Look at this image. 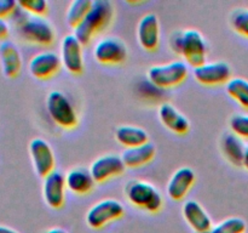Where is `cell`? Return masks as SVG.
I'll return each instance as SVG.
<instances>
[{
    "mask_svg": "<svg viewBox=\"0 0 248 233\" xmlns=\"http://www.w3.org/2000/svg\"><path fill=\"white\" fill-rule=\"evenodd\" d=\"M137 39L145 51H155L160 41V23L155 14L149 12L140 17L137 24Z\"/></svg>",
    "mask_w": 248,
    "mask_h": 233,
    "instance_id": "15",
    "label": "cell"
},
{
    "mask_svg": "<svg viewBox=\"0 0 248 233\" xmlns=\"http://www.w3.org/2000/svg\"><path fill=\"white\" fill-rule=\"evenodd\" d=\"M189 67L183 61H173L165 65L152 66L148 79L159 89H170L181 85L188 78Z\"/></svg>",
    "mask_w": 248,
    "mask_h": 233,
    "instance_id": "5",
    "label": "cell"
},
{
    "mask_svg": "<svg viewBox=\"0 0 248 233\" xmlns=\"http://www.w3.org/2000/svg\"><path fill=\"white\" fill-rule=\"evenodd\" d=\"M246 222L241 217H228L211 228L208 233H245Z\"/></svg>",
    "mask_w": 248,
    "mask_h": 233,
    "instance_id": "27",
    "label": "cell"
},
{
    "mask_svg": "<svg viewBox=\"0 0 248 233\" xmlns=\"http://www.w3.org/2000/svg\"><path fill=\"white\" fill-rule=\"evenodd\" d=\"M93 57L101 65H120L127 58V46L118 36H106L94 45Z\"/></svg>",
    "mask_w": 248,
    "mask_h": 233,
    "instance_id": "8",
    "label": "cell"
},
{
    "mask_svg": "<svg viewBox=\"0 0 248 233\" xmlns=\"http://www.w3.org/2000/svg\"><path fill=\"white\" fill-rule=\"evenodd\" d=\"M61 61L62 66L72 74L78 75L84 72V56L82 44L74 34H67L61 41Z\"/></svg>",
    "mask_w": 248,
    "mask_h": 233,
    "instance_id": "11",
    "label": "cell"
},
{
    "mask_svg": "<svg viewBox=\"0 0 248 233\" xmlns=\"http://www.w3.org/2000/svg\"><path fill=\"white\" fill-rule=\"evenodd\" d=\"M229 22L236 33L248 38V7H236L232 10Z\"/></svg>",
    "mask_w": 248,
    "mask_h": 233,
    "instance_id": "26",
    "label": "cell"
},
{
    "mask_svg": "<svg viewBox=\"0 0 248 233\" xmlns=\"http://www.w3.org/2000/svg\"><path fill=\"white\" fill-rule=\"evenodd\" d=\"M115 138L125 148L137 147L149 142V136L144 129L133 125H121L115 130Z\"/></svg>",
    "mask_w": 248,
    "mask_h": 233,
    "instance_id": "22",
    "label": "cell"
},
{
    "mask_svg": "<svg viewBox=\"0 0 248 233\" xmlns=\"http://www.w3.org/2000/svg\"><path fill=\"white\" fill-rule=\"evenodd\" d=\"M62 67L61 56L53 51H43L31 58L28 65L29 73L40 80L50 79L57 74Z\"/></svg>",
    "mask_w": 248,
    "mask_h": 233,
    "instance_id": "12",
    "label": "cell"
},
{
    "mask_svg": "<svg viewBox=\"0 0 248 233\" xmlns=\"http://www.w3.org/2000/svg\"><path fill=\"white\" fill-rule=\"evenodd\" d=\"M0 233H18L16 230L11 227H7V226L0 225Z\"/></svg>",
    "mask_w": 248,
    "mask_h": 233,
    "instance_id": "32",
    "label": "cell"
},
{
    "mask_svg": "<svg viewBox=\"0 0 248 233\" xmlns=\"http://www.w3.org/2000/svg\"><path fill=\"white\" fill-rule=\"evenodd\" d=\"M18 6L33 16H45L48 11V2L46 0H19Z\"/></svg>",
    "mask_w": 248,
    "mask_h": 233,
    "instance_id": "28",
    "label": "cell"
},
{
    "mask_svg": "<svg viewBox=\"0 0 248 233\" xmlns=\"http://www.w3.org/2000/svg\"><path fill=\"white\" fill-rule=\"evenodd\" d=\"M160 121L166 126L169 130L177 135H186L190 129V121L178 111L173 104L162 103L159 107Z\"/></svg>",
    "mask_w": 248,
    "mask_h": 233,
    "instance_id": "19",
    "label": "cell"
},
{
    "mask_svg": "<svg viewBox=\"0 0 248 233\" xmlns=\"http://www.w3.org/2000/svg\"><path fill=\"white\" fill-rule=\"evenodd\" d=\"M29 154L34 170L40 177L45 179L55 170L56 159L50 143L41 137H35L29 142Z\"/></svg>",
    "mask_w": 248,
    "mask_h": 233,
    "instance_id": "10",
    "label": "cell"
},
{
    "mask_svg": "<svg viewBox=\"0 0 248 233\" xmlns=\"http://www.w3.org/2000/svg\"><path fill=\"white\" fill-rule=\"evenodd\" d=\"M91 0H73L65 12V21L73 29L79 26L91 9Z\"/></svg>",
    "mask_w": 248,
    "mask_h": 233,
    "instance_id": "24",
    "label": "cell"
},
{
    "mask_svg": "<svg viewBox=\"0 0 248 233\" xmlns=\"http://www.w3.org/2000/svg\"><path fill=\"white\" fill-rule=\"evenodd\" d=\"M46 233H68V232L65 230H63V228L55 227V228H51V230H48Z\"/></svg>",
    "mask_w": 248,
    "mask_h": 233,
    "instance_id": "34",
    "label": "cell"
},
{
    "mask_svg": "<svg viewBox=\"0 0 248 233\" xmlns=\"http://www.w3.org/2000/svg\"><path fill=\"white\" fill-rule=\"evenodd\" d=\"M225 89L232 100L248 109V80L241 77L232 78L225 84Z\"/></svg>",
    "mask_w": 248,
    "mask_h": 233,
    "instance_id": "25",
    "label": "cell"
},
{
    "mask_svg": "<svg viewBox=\"0 0 248 233\" xmlns=\"http://www.w3.org/2000/svg\"><path fill=\"white\" fill-rule=\"evenodd\" d=\"M155 146L147 142L137 147L125 148L121 153V158L126 167H140L152 162L155 157Z\"/></svg>",
    "mask_w": 248,
    "mask_h": 233,
    "instance_id": "21",
    "label": "cell"
},
{
    "mask_svg": "<svg viewBox=\"0 0 248 233\" xmlns=\"http://www.w3.org/2000/svg\"><path fill=\"white\" fill-rule=\"evenodd\" d=\"M242 166H245L248 170V145L246 146V150H245L244 159H242Z\"/></svg>",
    "mask_w": 248,
    "mask_h": 233,
    "instance_id": "33",
    "label": "cell"
},
{
    "mask_svg": "<svg viewBox=\"0 0 248 233\" xmlns=\"http://www.w3.org/2000/svg\"><path fill=\"white\" fill-rule=\"evenodd\" d=\"M18 2L15 0H0V18L6 19L15 14Z\"/></svg>",
    "mask_w": 248,
    "mask_h": 233,
    "instance_id": "30",
    "label": "cell"
},
{
    "mask_svg": "<svg viewBox=\"0 0 248 233\" xmlns=\"http://www.w3.org/2000/svg\"><path fill=\"white\" fill-rule=\"evenodd\" d=\"M195 183V172L191 167L183 166L174 171L167 183V194L173 200H182Z\"/></svg>",
    "mask_w": 248,
    "mask_h": 233,
    "instance_id": "16",
    "label": "cell"
},
{
    "mask_svg": "<svg viewBox=\"0 0 248 233\" xmlns=\"http://www.w3.org/2000/svg\"><path fill=\"white\" fill-rule=\"evenodd\" d=\"M11 18L23 40L41 46L51 45L55 40V29L45 17L29 15L18 6Z\"/></svg>",
    "mask_w": 248,
    "mask_h": 233,
    "instance_id": "1",
    "label": "cell"
},
{
    "mask_svg": "<svg viewBox=\"0 0 248 233\" xmlns=\"http://www.w3.org/2000/svg\"><path fill=\"white\" fill-rule=\"evenodd\" d=\"M125 169L126 166L121 155L106 154L101 155L92 162L91 166H90V172L96 183H101L114 176H120L125 171Z\"/></svg>",
    "mask_w": 248,
    "mask_h": 233,
    "instance_id": "13",
    "label": "cell"
},
{
    "mask_svg": "<svg viewBox=\"0 0 248 233\" xmlns=\"http://www.w3.org/2000/svg\"><path fill=\"white\" fill-rule=\"evenodd\" d=\"M170 46L173 52L182 56L186 65L193 68L206 63L207 44L198 29H178L170 36Z\"/></svg>",
    "mask_w": 248,
    "mask_h": 233,
    "instance_id": "2",
    "label": "cell"
},
{
    "mask_svg": "<svg viewBox=\"0 0 248 233\" xmlns=\"http://www.w3.org/2000/svg\"><path fill=\"white\" fill-rule=\"evenodd\" d=\"M10 34V26L6 19L0 18V41L7 40V36Z\"/></svg>",
    "mask_w": 248,
    "mask_h": 233,
    "instance_id": "31",
    "label": "cell"
},
{
    "mask_svg": "<svg viewBox=\"0 0 248 233\" xmlns=\"http://www.w3.org/2000/svg\"><path fill=\"white\" fill-rule=\"evenodd\" d=\"M232 133L241 138H248V114H235L230 118Z\"/></svg>",
    "mask_w": 248,
    "mask_h": 233,
    "instance_id": "29",
    "label": "cell"
},
{
    "mask_svg": "<svg viewBox=\"0 0 248 233\" xmlns=\"http://www.w3.org/2000/svg\"><path fill=\"white\" fill-rule=\"evenodd\" d=\"M125 194L132 205L148 213H157L164 204L159 189L154 184L142 180H130L125 186Z\"/></svg>",
    "mask_w": 248,
    "mask_h": 233,
    "instance_id": "4",
    "label": "cell"
},
{
    "mask_svg": "<svg viewBox=\"0 0 248 233\" xmlns=\"http://www.w3.org/2000/svg\"><path fill=\"white\" fill-rule=\"evenodd\" d=\"M114 17L113 2L109 0H94L91 9L81 23L74 28V35L82 45H87L93 36L110 24Z\"/></svg>",
    "mask_w": 248,
    "mask_h": 233,
    "instance_id": "3",
    "label": "cell"
},
{
    "mask_svg": "<svg viewBox=\"0 0 248 233\" xmlns=\"http://www.w3.org/2000/svg\"><path fill=\"white\" fill-rule=\"evenodd\" d=\"M48 116L58 126L63 129H74L79 124V116L72 102L62 91H51L46 99Z\"/></svg>",
    "mask_w": 248,
    "mask_h": 233,
    "instance_id": "6",
    "label": "cell"
},
{
    "mask_svg": "<svg viewBox=\"0 0 248 233\" xmlns=\"http://www.w3.org/2000/svg\"><path fill=\"white\" fill-rule=\"evenodd\" d=\"M183 216L191 228L198 233H208L212 228V220L207 211L196 200H186L183 205Z\"/></svg>",
    "mask_w": 248,
    "mask_h": 233,
    "instance_id": "18",
    "label": "cell"
},
{
    "mask_svg": "<svg viewBox=\"0 0 248 233\" xmlns=\"http://www.w3.org/2000/svg\"><path fill=\"white\" fill-rule=\"evenodd\" d=\"M196 82L206 86H217L227 84L232 79V67L224 61L206 62L193 69Z\"/></svg>",
    "mask_w": 248,
    "mask_h": 233,
    "instance_id": "9",
    "label": "cell"
},
{
    "mask_svg": "<svg viewBox=\"0 0 248 233\" xmlns=\"http://www.w3.org/2000/svg\"><path fill=\"white\" fill-rule=\"evenodd\" d=\"M65 184L72 193L82 196V194H87L92 191V188L96 184V181L92 177L90 169L79 166L74 167L67 172Z\"/></svg>",
    "mask_w": 248,
    "mask_h": 233,
    "instance_id": "20",
    "label": "cell"
},
{
    "mask_svg": "<svg viewBox=\"0 0 248 233\" xmlns=\"http://www.w3.org/2000/svg\"><path fill=\"white\" fill-rule=\"evenodd\" d=\"M125 214L124 205L116 199H103L90 208L86 214L87 225L94 230L103 228L111 221L119 220Z\"/></svg>",
    "mask_w": 248,
    "mask_h": 233,
    "instance_id": "7",
    "label": "cell"
},
{
    "mask_svg": "<svg viewBox=\"0 0 248 233\" xmlns=\"http://www.w3.org/2000/svg\"><path fill=\"white\" fill-rule=\"evenodd\" d=\"M0 65L6 78H16L22 68V55L16 44L11 40L0 43Z\"/></svg>",
    "mask_w": 248,
    "mask_h": 233,
    "instance_id": "17",
    "label": "cell"
},
{
    "mask_svg": "<svg viewBox=\"0 0 248 233\" xmlns=\"http://www.w3.org/2000/svg\"><path fill=\"white\" fill-rule=\"evenodd\" d=\"M222 152L224 157L229 160L232 164L236 166H241L242 159H244L246 145L241 137L236 136L232 133H225L222 137Z\"/></svg>",
    "mask_w": 248,
    "mask_h": 233,
    "instance_id": "23",
    "label": "cell"
},
{
    "mask_svg": "<svg viewBox=\"0 0 248 233\" xmlns=\"http://www.w3.org/2000/svg\"><path fill=\"white\" fill-rule=\"evenodd\" d=\"M65 175L60 170H53L44 179L43 194L46 204L52 209H60L65 201Z\"/></svg>",
    "mask_w": 248,
    "mask_h": 233,
    "instance_id": "14",
    "label": "cell"
}]
</instances>
